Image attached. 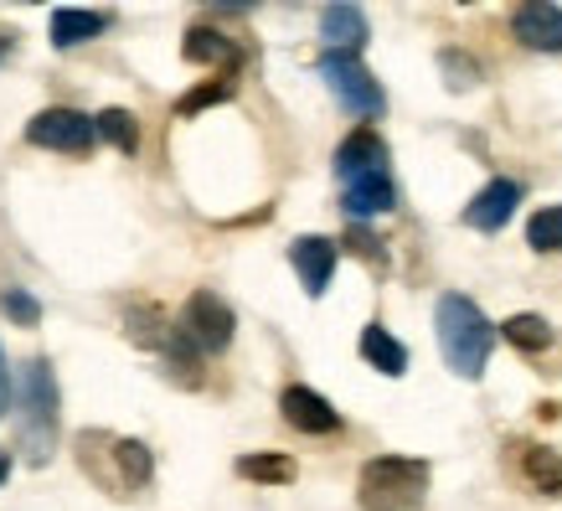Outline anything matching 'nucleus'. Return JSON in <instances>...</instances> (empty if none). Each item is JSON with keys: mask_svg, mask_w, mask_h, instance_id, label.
Returning a JSON list of instances; mask_svg holds the SVG:
<instances>
[{"mask_svg": "<svg viewBox=\"0 0 562 511\" xmlns=\"http://www.w3.org/2000/svg\"><path fill=\"white\" fill-rule=\"evenodd\" d=\"M434 331H439V352L449 362V373L475 382L495 346V325L480 315L475 300L470 295H443L439 310H434Z\"/></svg>", "mask_w": 562, "mask_h": 511, "instance_id": "1", "label": "nucleus"}, {"mask_svg": "<svg viewBox=\"0 0 562 511\" xmlns=\"http://www.w3.org/2000/svg\"><path fill=\"white\" fill-rule=\"evenodd\" d=\"M428 496V465L382 455L361 465V507L367 511H418Z\"/></svg>", "mask_w": 562, "mask_h": 511, "instance_id": "2", "label": "nucleus"}, {"mask_svg": "<svg viewBox=\"0 0 562 511\" xmlns=\"http://www.w3.org/2000/svg\"><path fill=\"white\" fill-rule=\"evenodd\" d=\"M21 429H26V444H32V460H47L52 455V434H57V377H52V362H26V377H21Z\"/></svg>", "mask_w": 562, "mask_h": 511, "instance_id": "3", "label": "nucleus"}, {"mask_svg": "<svg viewBox=\"0 0 562 511\" xmlns=\"http://www.w3.org/2000/svg\"><path fill=\"white\" fill-rule=\"evenodd\" d=\"M321 78L330 84V93H336L351 114H361V120H372V114L387 109V93H382V84L367 73V63H361L357 52H325Z\"/></svg>", "mask_w": 562, "mask_h": 511, "instance_id": "4", "label": "nucleus"}, {"mask_svg": "<svg viewBox=\"0 0 562 511\" xmlns=\"http://www.w3.org/2000/svg\"><path fill=\"white\" fill-rule=\"evenodd\" d=\"M26 140L42 151H63V155H83L99 140V120H88L83 109H42L26 124Z\"/></svg>", "mask_w": 562, "mask_h": 511, "instance_id": "5", "label": "nucleus"}, {"mask_svg": "<svg viewBox=\"0 0 562 511\" xmlns=\"http://www.w3.org/2000/svg\"><path fill=\"white\" fill-rule=\"evenodd\" d=\"M181 331H187L202 352H222V346L233 341V310H227L222 295L196 290L187 300V310H181Z\"/></svg>", "mask_w": 562, "mask_h": 511, "instance_id": "6", "label": "nucleus"}, {"mask_svg": "<svg viewBox=\"0 0 562 511\" xmlns=\"http://www.w3.org/2000/svg\"><path fill=\"white\" fill-rule=\"evenodd\" d=\"M279 413H284V424L300 429V434H336V429H341V413L330 409L315 388H300V382L279 392Z\"/></svg>", "mask_w": 562, "mask_h": 511, "instance_id": "7", "label": "nucleus"}, {"mask_svg": "<svg viewBox=\"0 0 562 511\" xmlns=\"http://www.w3.org/2000/svg\"><path fill=\"white\" fill-rule=\"evenodd\" d=\"M512 32H516V42L531 52H562V5H552V0L516 5Z\"/></svg>", "mask_w": 562, "mask_h": 511, "instance_id": "8", "label": "nucleus"}, {"mask_svg": "<svg viewBox=\"0 0 562 511\" xmlns=\"http://www.w3.org/2000/svg\"><path fill=\"white\" fill-rule=\"evenodd\" d=\"M290 258H294V274H300L305 295L321 300L325 285H330V274H336V243L330 238H294Z\"/></svg>", "mask_w": 562, "mask_h": 511, "instance_id": "9", "label": "nucleus"}, {"mask_svg": "<svg viewBox=\"0 0 562 511\" xmlns=\"http://www.w3.org/2000/svg\"><path fill=\"white\" fill-rule=\"evenodd\" d=\"M382 160H387V145H382L376 130H351V135L336 145V176H341V181L372 176V170H382Z\"/></svg>", "mask_w": 562, "mask_h": 511, "instance_id": "10", "label": "nucleus"}, {"mask_svg": "<svg viewBox=\"0 0 562 511\" xmlns=\"http://www.w3.org/2000/svg\"><path fill=\"white\" fill-rule=\"evenodd\" d=\"M516 202H521V187H516V181H491L475 202L464 207V222H470V227H480V233H501V227L512 222Z\"/></svg>", "mask_w": 562, "mask_h": 511, "instance_id": "11", "label": "nucleus"}, {"mask_svg": "<svg viewBox=\"0 0 562 511\" xmlns=\"http://www.w3.org/2000/svg\"><path fill=\"white\" fill-rule=\"evenodd\" d=\"M341 207L351 218H376V212H392L397 207V187H392L387 170H372V176H357V181H346V197Z\"/></svg>", "mask_w": 562, "mask_h": 511, "instance_id": "12", "label": "nucleus"}, {"mask_svg": "<svg viewBox=\"0 0 562 511\" xmlns=\"http://www.w3.org/2000/svg\"><path fill=\"white\" fill-rule=\"evenodd\" d=\"M103 26H109V16L103 11H83V5H57L52 11V47H83L88 36H99Z\"/></svg>", "mask_w": 562, "mask_h": 511, "instance_id": "13", "label": "nucleus"}, {"mask_svg": "<svg viewBox=\"0 0 562 511\" xmlns=\"http://www.w3.org/2000/svg\"><path fill=\"white\" fill-rule=\"evenodd\" d=\"M321 36L330 42V52H357L367 42V11L361 5H325Z\"/></svg>", "mask_w": 562, "mask_h": 511, "instance_id": "14", "label": "nucleus"}, {"mask_svg": "<svg viewBox=\"0 0 562 511\" xmlns=\"http://www.w3.org/2000/svg\"><path fill=\"white\" fill-rule=\"evenodd\" d=\"M361 357L372 362L382 377H403V373H408V346L392 336L387 325H367V331H361Z\"/></svg>", "mask_w": 562, "mask_h": 511, "instance_id": "15", "label": "nucleus"}, {"mask_svg": "<svg viewBox=\"0 0 562 511\" xmlns=\"http://www.w3.org/2000/svg\"><path fill=\"white\" fill-rule=\"evenodd\" d=\"M521 476H527L531 491L562 496V455L547 444H521Z\"/></svg>", "mask_w": 562, "mask_h": 511, "instance_id": "16", "label": "nucleus"}, {"mask_svg": "<svg viewBox=\"0 0 562 511\" xmlns=\"http://www.w3.org/2000/svg\"><path fill=\"white\" fill-rule=\"evenodd\" d=\"M181 57L196 63V68H212V63H233V42L217 32V26H191L187 42H181Z\"/></svg>", "mask_w": 562, "mask_h": 511, "instance_id": "17", "label": "nucleus"}, {"mask_svg": "<svg viewBox=\"0 0 562 511\" xmlns=\"http://www.w3.org/2000/svg\"><path fill=\"white\" fill-rule=\"evenodd\" d=\"M501 336L512 341V346H521V352H547L552 346V325L542 321V315H512V321H501Z\"/></svg>", "mask_w": 562, "mask_h": 511, "instance_id": "18", "label": "nucleus"}, {"mask_svg": "<svg viewBox=\"0 0 562 511\" xmlns=\"http://www.w3.org/2000/svg\"><path fill=\"white\" fill-rule=\"evenodd\" d=\"M238 476L243 480H258V486H290V480H294V460H290V455H243Z\"/></svg>", "mask_w": 562, "mask_h": 511, "instance_id": "19", "label": "nucleus"}, {"mask_svg": "<svg viewBox=\"0 0 562 511\" xmlns=\"http://www.w3.org/2000/svg\"><path fill=\"white\" fill-rule=\"evenodd\" d=\"M99 120V140H109L114 151H135L139 145V124H135V114L130 109H103V114H93Z\"/></svg>", "mask_w": 562, "mask_h": 511, "instance_id": "20", "label": "nucleus"}, {"mask_svg": "<svg viewBox=\"0 0 562 511\" xmlns=\"http://www.w3.org/2000/svg\"><path fill=\"white\" fill-rule=\"evenodd\" d=\"M527 243L537 254H558L562 248V207H542V212L527 222Z\"/></svg>", "mask_w": 562, "mask_h": 511, "instance_id": "21", "label": "nucleus"}, {"mask_svg": "<svg viewBox=\"0 0 562 511\" xmlns=\"http://www.w3.org/2000/svg\"><path fill=\"white\" fill-rule=\"evenodd\" d=\"M233 93H238V84H233V78H217V84H196L191 93H181L176 114H202V109H212V103H227Z\"/></svg>", "mask_w": 562, "mask_h": 511, "instance_id": "22", "label": "nucleus"}, {"mask_svg": "<svg viewBox=\"0 0 562 511\" xmlns=\"http://www.w3.org/2000/svg\"><path fill=\"white\" fill-rule=\"evenodd\" d=\"M114 460H120V470H124V480H130V486H145V480H150V449H145V444L139 440H120L114 444Z\"/></svg>", "mask_w": 562, "mask_h": 511, "instance_id": "23", "label": "nucleus"}, {"mask_svg": "<svg viewBox=\"0 0 562 511\" xmlns=\"http://www.w3.org/2000/svg\"><path fill=\"white\" fill-rule=\"evenodd\" d=\"M439 68H443V84L454 88V93H464V88L480 84V68L464 57V52H439Z\"/></svg>", "mask_w": 562, "mask_h": 511, "instance_id": "24", "label": "nucleus"}, {"mask_svg": "<svg viewBox=\"0 0 562 511\" xmlns=\"http://www.w3.org/2000/svg\"><path fill=\"white\" fill-rule=\"evenodd\" d=\"M5 310H11L21 325H36V321H42V306H36L26 290H11V295H5Z\"/></svg>", "mask_w": 562, "mask_h": 511, "instance_id": "25", "label": "nucleus"}, {"mask_svg": "<svg viewBox=\"0 0 562 511\" xmlns=\"http://www.w3.org/2000/svg\"><path fill=\"white\" fill-rule=\"evenodd\" d=\"M5 398H11V377H5V352H0V413H5Z\"/></svg>", "mask_w": 562, "mask_h": 511, "instance_id": "26", "label": "nucleus"}, {"mask_svg": "<svg viewBox=\"0 0 562 511\" xmlns=\"http://www.w3.org/2000/svg\"><path fill=\"white\" fill-rule=\"evenodd\" d=\"M11 476V455H0V480Z\"/></svg>", "mask_w": 562, "mask_h": 511, "instance_id": "27", "label": "nucleus"}]
</instances>
